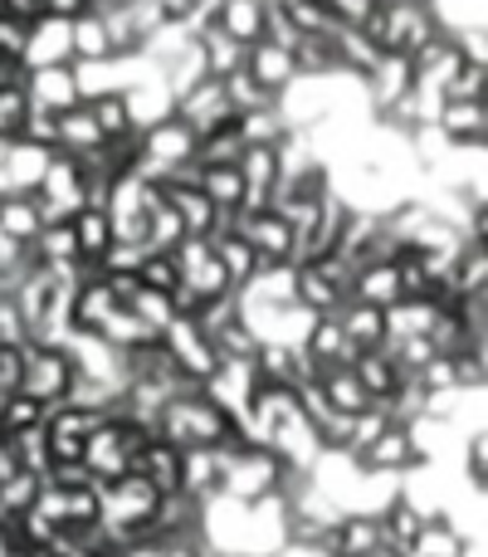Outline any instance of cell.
<instances>
[{
  "instance_id": "cell-2",
  "label": "cell",
  "mask_w": 488,
  "mask_h": 557,
  "mask_svg": "<svg viewBox=\"0 0 488 557\" xmlns=\"http://www.w3.org/2000/svg\"><path fill=\"white\" fill-rule=\"evenodd\" d=\"M356 29H366V35L381 45V54H405L411 59L415 49L440 29V20H435L430 0H381V5H376Z\"/></svg>"
},
{
  "instance_id": "cell-11",
  "label": "cell",
  "mask_w": 488,
  "mask_h": 557,
  "mask_svg": "<svg viewBox=\"0 0 488 557\" xmlns=\"http://www.w3.org/2000/svg\"><path fill=\"white\" fill-rule=\"evenodd\" d=\"M245 69H249V74H254L274 98L298 78L293 49H288V45H274V39H254V45L245 49Z\"/></svg>"
},
{
  "instance_id": "cell-12",
  "label": "cell",
  "mask_w": 488,
  "mask_h": 557,
  "mask_svg": "<svg viewBox=\"0 0 488 557\" xmlns=\"http://www.w3.org/2000/svg\"><path fill=\"white\" fill-rule=\"evenodd\" d=\"M133 470L142 474V480L152 484L157 494L182 490V450H176L172 441H162V435H152V441H147L142 450L133 455Z\"/></svg>"
},
{
  "instance_id": "cell-13",
  "label": "cell",
  "mask_w": 488,
  "mask_h": 557,
  "mask_svg": "<svg viewBox=\"0 0 488 557\" xmlns=\"http://www.w3.org/2000/svg\"><path fill=\"white\" fill-rule=\"evenodd\" d=\"M362 84H366V94H372L376 113H386L396 98H405L415 88V69H411V59H405V54H381V59H376V69L362 78Z\"/></svg>"
},
{
  "instance_id": "cell-33",
  "label": "cell",
  "mask_w": 488,
  "mask_h": 557,
  "mask_svg": "<svg viewBox=\"0 0 488 557\" xmlns=\"http://www.w3.org/2000/svg\"><path fill=\"white\" fill-rule=\"evenodd\" d=\"M20 143H35V147H45V152H59V113L54 108L29 103L25 123H20Z\"/></svg>"
},
{
  "instance_id": "cell-38",
  "label": "cell",
  "mask_w": 488,
  "mask_h": 557,
  "mask_svg": "<svg viewBox=\"0 0 488 557\" xmlns=\"http://www.w3.org/2000/svg\"><path fill=\"white\" fill-rule=\"evenodd\" d=\"M25 39H29V20L0 10V59H25Z\"/></svg>"
},
{
  "instance_id": "cell-8",
  "label": "cell",
  "mask_w": 488,
  "mask_h": 557,
  "mask_svg": "<svg viewBox=\"0 0 488 557\" xmlns=\"http://www.w3.org/2000/svg\"><path fill=\"white\" fill-rule=\"evenodd\" d=\"M435 127L450 137V147H474V152H484L488 98H445L440 113H435Z\"/></svg>"
},
{
  "instance_id": "cell-27",
  "label": "cell",
  "mask_w": 488,
  "mask_h": 557,
  "mask_svg": "<svg viewBox=\"0 0 488 557\" xmlns=\"http://www.w3.org/2000/svg\"><path fill=\"white\" fill-rule=\"evenodd\" d=\"M201 191L211 196L221 211H235L245 201V176H240V162H215V166H201Z\"/></svg>"
},
{
  "instance_id": "cell-29",
  "label": "cell",
  "mask_w": 488,
  "mask_h": 557,
  "mask_svg": "<svg viewBox=\"0 0 488 557\" xmlns=\"http://www.w3.org/2000/svg\"><path fill=\"white\" fill-rule=\"evenodd\" d=\"M45 411H49V406L39 401V396H29L25 386H10L5 401H0V425H5L10 435L35 431V425H45Z\"/></svg>"
},
{
  "instance_id": "cell-23",
  "label": "cell",
  "mask_w": 488,
  "mask_h": 557,
  "mask_svg": "<svg viewBox=\"0 0 488 557\" xmlns=\"http://www.w3.org/2000/svg\"><path fill=\"white\" fill-rule=\"evenodd\" d=\"M215 25L225 35H235L240 45H254V39H264V0H221Z\"/></svg>"
},
{
  "instance_id": "cell-18",
  "label": "cell",
  "mask_w": 488,
  "mask_h": 557,
  "mask_svg": "<svg viewBox=\"0 0 488 557\" xmlns=\"http://www.w3.org/2000/svg\"><path fill=\"white\" fill-rule=\"evenodd\" d=\"M68 225H74V245H78V260H103V250L113 245V221H108V211H98V206H78L74 215H68Z\"/></svg>"
},
{
  "instance_id": "cell-21",
  "label": "cell",
  "mask_w": 488,
  "mask_h": 557,
  "mask_svg": "<svg viewBox=\"0 0 488 557\" xmlns=\"http://www.w3.org/2000/svg\"><path fill=\"white\" fill-rule=\"evenodd\" d=\"M352 298L362 304H376V308H391L401 298V278H396V260H381V264H362L352 278Z\"/></svg>"
},
{
  "instance_id": "cell-15",
  "label": "cell",
  "mask_w": 488,
  "mask_h": 557,
  "mask_svg": "<svg viewBox=\"0 0 488 557\" xmlns=\"http://www.w3.org/2000/svg\"><path fill=\"white\" fill-rule=\"evenodd\" d=\"M337 323H342L347 343H352L356 352H366V347H386V308L362 304V298H347V304L337 308Z\"/></svg>"
},
{
  "instance_id": "cell-39",
  "label": "cell",
  "mask_w": 488,
  "mask_h": 557,
  "mask_svg": "<svg viewBox=\"0 0 488 557\" xmlns=\"http://www.w3.org/2000/svg\"><path fill=\"white\" fill-rule=\"evenodd\" d=\"M464 474H470V484L484 494V484H488V435H484V425L470 435V445H464Z\"/></svg>"
},
{
  "instance_id": "cell-42",
  "label": "cell",
  "mask_w": 488,
  "mask_h": 557,
  "mask_svg": "<svg viewBox=\"0 0 488 557\" xmlns=\"http://www.w3.org/2000/svg\"><path fill=\"white\" fill-rule=\"evenodd\" d=\"M123 557H162V543H137V548H123Z\"/></svg>"
},
{
  "instance_id": "cell-1",
  "label": "cell",
  "mask_w": 488,
  "mask_h": 557,
  "mask_svg": "<svg viewBox=\"0 0 488 557\" xmlns=\"http://www.w3.org/2000/svg\"><path fill=\"white\" fill-rule=\"evenodd\" d=\"M157 435L172 441L176 450H196V445H240V421L225 416L211 396L196 386V392H176L166 396L162 416H157Z\"/></svg>"
},
{
  "instance_id": "cell-10",
  "label": "cell",
  "mask_w": 488,
  "mask_h": 557,
  "mask_svg": "<svg viewBox=\"0 0 488 557\" xmlns=\"http://www.w3.org/2000/svg\"><path fill=\"white\" fill-rule=\"evenodd\" d=\"M68 59H74V49H68V15L39 10V15L29 20V39H25V59H20V64L39 69V64H68Z\"/></svg>"
},
{
  "instance_id": "cell-24",
  "label": "cell",
  "mask_w": 488,
  "mask_h": 557,
  "mask_svg": "<svg viewBox=\"0 0 488 557\" xmlns=\"http://www.w3.org/2000/svg\"><path fill=\"white\" fill-rule=\"evenodd\" d=\"M211 245H215V260H221L225 278H230V288H240L245 278L259 270V255H254V245H249L245 235L221 231V235H211Z\"/></svg>"
},
{
  "instance_id": "cell-25",
  "label": "cell",
  "mask_w": 488,
  "mask_h": 557,
  "mask_svg": "<svg viewBox=\"0 0 488 557\" xmlns=\"http://www.w3.org/2000/svg\"><path fill=\"white\" fill-rule=\"evenodd\" d=\"M293 69H298V78L342 74V69H337V45H333V35H298V45H293Z\"/></svg>"
},
{
  "instance_id": "cell-14",
  "label": "cell",
  "mask_w": 488,
  "mask_h": 557,
  "mask_svg": "<svg viewBox=\"0 0 488 557\" xmlns=\"http://www.w3.org/2000/svg\"><path fill=\"white\" fill-rule=\"evenodd\" d=\"M25 94H29V103L54 108V113H59V108H68V103H78L74 64H39V69H29Z\"/></svg>"
},
{
  "instance_id": "cell-16",
  "label": "cell",
  "mask_w": 488,
  "mask_h": 557,
  "mask_svg": "<svg viewBox=\"0 0 488 557\" xmlns=\"http://www.w3.org/2000/svg\"><path fill=\"white\" fill-rule=\"evenodd\" d=\"M352 372L362 376V386H366V396H372V401H386V396L396 392V382H401V376H411V372H401V367H396L391 347H366V352H356Z\"/></svg>"
},
{
  "instance_id": "cell-43",
  "label": "cell",
  "mask_w": 488,
  "mask_h": 557,
  "mask_svg": "<svg viewBox=\"0 0 488 557\" xmlns=\"http://www.w3.org/2000/svg\"><path fill=\"white\" fill-rule=\"evenodd\" d=\"M372 557H405V553H401V548H391V543H381V548H376Z\"/></svg>"
},
{
  "instance_id": "cell-17",
  "label": "cell",
  "mask_w": 488,
  "mask_h": 557,
  "mask_svg": "<svg viewBox=\"0 0 488 557\" xmlns=\"http://www.w3.org/2000/svg\"><path fill=\"white\" fill-rule=\"evenodd\" d=\"M68 49H74V59H113V39H108V25L93 5L68 15Z\"/></svg>"
},
{
  "instance_id": "cell-40",
  "label": "cell",
  "mask_w": 488,
  "mask_h": 557,
  "mask_svg": "<svg viewBox=\"0 0 488 557\" xmlns=\"http://www.w3.org/2000/svg\"><path fill=\"white\" fill-rule=\"evenodd\" d=\"M323 5L333 10L337 25H362V20L372 15V10L381 5V0H323Z\"/></svg>"
},
{
  "instance_id": "cell-20",
  "label": "cell",
  "mask_w": 488,
  "mask_h": 557,
  "mask_svg": "<svg viewBox=\"0 0 488 557\" xmlns=\"http://www.w3.org/2000/svg\"><path fill=\"white\" fill-rule=\"evenodd\" d=\"M196 45H201V59H205V74H230V69H240L245 64V49L235 35H225L221 25H205V29H196Z\"/></svg>"
},
{
  "instance_id": "cell-19",
  "label": "cell",
  "mask_w": 488,
  "mask_h": 557,
  "mask_svg": "<svg viewBox=\"0 0 488 557\" xmlns=\"http://www.w3.org/2000/svg\"><path fill=\"white\" fill-rule=\"evenodd\" d=\"M98 143H103V133H98V123H93V113H88L84 98L68 103V108H59V152L84 157L88 147H98Z\"/></svg>"
},
{
  "instance_id": "cell-36",
  "label": "cell",
  "mask_w": 488,
  "mask_h": 557,
  "mask_svg": "<svg viewBox=\"0 0 488 557\" xmlns=\"http://www.w3.org/2000/svg\"><path fill=\"white\" fill-rule=\"evenodd\" d=\"M211 343H215V352L221 357H254L259 337H254V327H249L245 318H230V323H221L211 333Z\"/></svg>"
},
{
  "instance_id": "cell-30",
  "label": "cell",
  "mask_w": 488,
  "mask_h": 557,
  "mask_svg": "<svg viewBox=\"0 0 488 557\" xmlns=\"http://www.w3.org/2000/svg\"><path fill=\"white\" fill-rule=\"evenodd\" d=\"M127 308H133L137 318H142L147 327H152L157 337H162V327L176 318V308H172V294L166 288H147L142 278H137V288H133V298H127Z\"/></svg>"
},
{
  "instance_id": "cell-28",
  "label": "cell",
  "mask_w": 488,
  "mask_h": 557,
  "mask_svg": "<svg viewBox=\"0 0 488 557\" xmlns=\"http://www.w3.org/2000/svg\"><path fill=\"white\" fill-rule=\"evenodd\" d=\"M240 152H245V137H240V123H235V117H225L221 127H211V133L196 137V162L201 166L240 162Z\"/></svg>"
},
{
  "instance_id": "cell-35",
  "label": "cell",
  "mask_w": 488,
  "mask_h": 557,
  "mask_svg": "<svg viewBox=\"0 0 488 557\" xmlns=\"http://www.w3.org/2000/svg\"><path fill=\"white\" fill-rule=\"evenodd\" d=\"M137 278H142L147 288H166V294H172V288L182 284V264H176L172 250H147L142 264H137Z\"/></svg>"
},
{
  "instance_id": "cell-9",
  "label": "cell",
  "mask_w": 488,
  "mask_h": 557,
  "mask_svg": "<svg viewBox=\"0 0 488 557\" xmlns=\"http://www.w3.org/2000/svg\"><path fill=\"white\" fill-rule=\"evenodd\" d=\"M376 548H381V519H376V513L342 509L337 523L327 529V539H323L327 557H372Z\"/></svg>"
},
{
  "instance_id": "cell-5",
  "label": "cell",
  "mask_w": 488,
  "mask_h": 557,
  "mask_svg": "<svg viewBox=\"0 0 488 557\" xmlns=\"http://www.w3.org/2000/svg\"><path fill=\"white\" fill-rule=\"evenodd\" d=\"M162 347H166V357H172L176 367H182L186 376H191L196 386L205 382V376L221 367V352H215V343H211V333H205L196 318H186V313H176L172 323L162 327Z\"/></svg>"
},
{
  "instance_id": "cell-3",
  "label": "cell",
  "mask_w": 488,
  "mask_h": 557,
  "mask_svg": "<svg viewBox=\"0 0 488 557\" xmlns=\"http://www.w3.org/2000/svg\"><path fill=\"white\" fill-rule=\"evenodd\" d=\"M78 382V367L64 343H25V367H20V386L39 396L45 406L64 401Z\"/></svg>"
},
{
  "instance_id": "cell-31",
  "label": "cell",
  "mask_w": 488,
  "mask_h": 557,
  "mask_svg": "<svg viewBox=\"0 0 488 557\" xmlns=\"http://www.w3.org/2000/svg\"><path fill=\"white\" fill-rule=\"evenodd\" d=\"M221 88H225V103H230L235 113H249V108H259V103H274V94H268L245 64L230 69V74H221Z\"/></svg>"
},
{
  "instance_id": "cell-32",
  "label": "cell",
  "mask_w": 488,
  "mask_h": 557,
  "mask_svg": "<svg viewBox=\"0 0 488 557\" xmlns=\"http://www.w3.org/2000/svg\"><path fill=\"white\" fill-rule=\"evenodd\" d=\"M235 123H240L245 143H278L288 127L284 113H278V103H259V108H249V113H235Z\"/></svg>"
},
{
  "instance_id": "cell-34",
  "label": "cell",
  "mask_w": 488,
  "mask_h": 557,
  "mask_svg": "<svg viewBox=\"0 0 488 557\" xmlns=\"http://www.w3.org/2000/svg\"><path fill=\"white\" fill-rule=\"evenodd\" d=\"M445 98H488V59H460L445 84Z\"/></svg>"
},
{
  "instance_id": "cell-6",
  "label": "cell",
  "mask_w": 488,
  "mask_h": 557,
  "mask_svg": "<svg viewBox=\"0 0 488 557\" xmlns=\"http://www.w3.org/2000/svg\"><path fill=\"white\" fill-rule=\"evenodd\" d=\"M356 455V465H362L366 474H411V470H421L425 465V450L415 445V431L411 425H386L381 435H376L366 450H352Z\"/></svg>"
},
{
  "instance_id": "cell-7",
  "label": "cell",
  "mask_w": 488,
  "mask_h": 557,
  "mask_svg": "<svg viewBox=\"0 0 488 557\" xmlns=\"http://www.w3.org/2000/svg\"><path fill=\"white\" fill-rule=\"evenodd\" d=\"M157 196L182 215L186 235H215L221 231V206L201 191V182H176V176H166V182H157Z\"/></svg>"
},
{
  "instance_id": "cell-22",
  "label": "cell",
  "mask_w": 488,
  "mask_h": 557,
  "mask_svg": "<svg viewBox=\"0 0 488 557\" xmlns=\"http://www.w3.org/2000/svg\"><path fill=\"white\" fill-rule=\"evenodd\" d=\"M39 225H45V215H39V206H35V196H29V191L0 196V235L29 245L39 235Z\"/></svg>"
},
{
  "instance_id": "cell-41",
  "label": "cell",
  "mask_w": 488,
  "mask_h": 557,
  "mask_svg": "<svg viewBox=\"0 0 488 557\" xmlns=\"http://www.w3.org/2000/svg\"><path fill=\"white\" fill-rule=\"evenodd\" d=\"M68 557H123V553H117L113 543H98V548H74Z\"/></svg>"
},
{
  "instance_id": "cell-26",
  "label": "cell",
  "mask_w": 488,
  "mask_h": 557,
  "mask_svg": "<svg viewBox=\"0 0 488 557\" xmlns=\"http://www.w3.org/2000/svg\"><path fill=\"white\" fill-rule=\"evenodd\" d=\"M381 519V543H391V548H411L415 543V533H421V523H425V513H421V504L415 499H391L386 504V513H376Z\"/></svg>"
},
{
  "instance_id": "cell-4",
  "label": "cell",
  "mask_w": 488,
  "mask_h": 557,
  "mask_svg": "<svg viewBox=\"0 0 488 557\" xmlns=\"http://www.w3.org/2000/svg\"><path fill=\"white\" fill-rule=\"evenodd\" d=\"M230 231L245 235L254 245L259 264H284L293 260V221H288L278 206H264V211H230Z\"/></svg>"
},
{
  "instance_id": "cell-37",
  "label": "cell",
  "mask_w": 488,
  "mask_h": 557,
  "mask_svg": "<svg viewBox=\"0 0 488 557\" xmlns=\"http://www.w3.org/2000/svg\"><path fill=\"white\" fill-rule=\"evenodd\" d=\"M29 113L25 84H0V137H20V123Z\"/></svg>"
}]
</instances>
